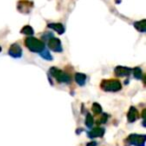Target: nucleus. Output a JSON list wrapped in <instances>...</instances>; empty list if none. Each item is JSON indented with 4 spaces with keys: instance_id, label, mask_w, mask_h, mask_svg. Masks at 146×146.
<instances>
[{
    "instance_id": "18",
    "label": "nucleus",
    "mask_w": 146,
    "mask_h": 146,
    "mask_svg": "<svg viewBox=\"0 0 146 146\" xmlns=\"http://www.w3.org/2000/svg\"><path fill=\"white\" fill-rule=\"evenodd\" d=\"M40 56L42 57V58L46 59V60H52V56H51L50 54H49V52L47 50H43L42 52H40Z\"/></svg>"
},
{
    "instance_id": "14",
    "label": "nucleus",
    "mask_w": 146,
    "mask_h": 146,
    "mask_svg": "<svg viewBox=\"0 0 146 146\" xmlns=\"http://www.w3.org/2000/svg\"><path fill=\"white\" fill-rule=\"evenodd\" d=\"M131 72H133V75H134V77H135L136 79H141V77H142L141 68H139V67H135V68L132 69Z\"/></svg>"
},
{
    "instance_id": "13",
    "label": "nucleus",
    "mask_w": 146,
    "mask_h": 146,
    "mask_svg": "<svg viewBox=\"0 0 146 146\" xmlns=\"http://www.w3.org/2000/svg\"><path fill=\"white\" fill-rule=\"evenodd\" d=\"M134 27H135L138 31H140V32H145V30H146V20H145V19H143V20L137 21V22L134 23Z\"/></svg>"
},
{
    "instance_id": "2",
    "label": "nucleus",
    "mask_w": 146,
    "mask_h": 146,
    "mask_svg": "<svg viewBox=\"0 0 146 146\" xmlns=\"http://www.w3.org/2000/svg\"><path fill=\"white\" fill-rule=\"evenodd\" d=\"M24 44L32 52L40 53L45 49L43 41L39 40L38 38H35V37H27L24 40Z\"/></svg>"
},
{
    "instance_id": "19",
    "label": "nucleus",
    "mask_w": 146,
    "mask_h": 146,
    "mask_svg": "<svg viewBox=\"0 0 146 146\" xmlns=\"http://www.w3.org/2000/svg\"><path fill=\"white\" fill-rule=\"evenodd\" d=\"M107 118H108V115L107 114H102L101 117L97 120V123L98 124H103V123H106L107 121Z\"/></svg>"
},
{
    "instance_id": "16",
    "label": "nucleus",
    "mask_w": 146,
    "mask_h": 146,
    "mask_svg": "<svg viewBox=\"0 0 146 146\" xmlns=\"http://www.w3.org/2000/svg\"><path fill=\"white\" fill-rule=\"evenodd\" d=\"M91 109H92V111H93V113L96 114V115L102 113V107L100 106V104H98V103H93Z\"/></svg>"
},
{
    "instance_id": "12",
    "label": "nucleus",
    "mask_w": 146,
    "mask_h": 146,
    "mask_svg": "<svg viewBox=\"0 0 146 146\" xmlns=\"http://www.w3.org/2000/svg\"><path fill=\"white\" fill-rule=\"evenodd\" d=\"M74 79H75L76 83H77L78 85H80V86L85 85V82H86V75H85V74H83V73H76V74H75V77H74Z\"/></svg>"
},
{
    "instance_id": "7",
    "label": "nucleus",
    "mask_w": 146,
    "mask_h": 146,
    "mask_svg": "<svg viewBox=\"0 0 146 146\" xmlns=\"http://www.w3.org/2000/svg\"><path fill=\"white\" fill-rule=\"evenodd\" d=\"M8 54L10 55L11 57L19 58V57H21V55H22V49H21V47L19 46V44L13 43V44L9 47Z\"/></svg>"
},
{
    "instance_id": "17",
    "label": "nucleus",
    "mask_w": 146,
    "mask_h": 146,
    "mask_svg": "<svg viewBox=\"0 0 146 146\" xmlns=\"http://www.w3.org/2000/svg\"><path fill=\"white\" fill-rule=\"evenodd\" d=\"M94 123V120H93V117H92L91 114L88 113L87 115H86V120H85V124L87 127H92V125H93Z\"/></svg>"
},
{
    "instance_id": "11",
    "label": "nucleus",
    "mask_w": 146,
    "mask_h": 146,
    "mask_svg": "<svg viewBox=\"0 0 146 146\" xmlns=\"http://www.w3.org/2000/svg\"><path fill=\"white\" fill-rule=\"evenodd\" d=\"M138 111H137V109H136L135 107H130V109H129V111H128V114H127V119H128V121L129 122H134V121H136V119L138 118Z\"/></svg>"
},
{
    "instance_id": "10",
    "label": "nucleus",
    "mask_w": 146,
    "mask_h": 146,
    "mask_svg": "<svg viewBox=\"0 0 146 146\" xmlns=\"http://www.w3.org/2000/svg\"><path fill=\"white\" fill-rule=\"evenodd\" d=\"M47 26H48V28L56 31L58 34H63V33H64V31H65L64 26H63L61 23H49Z\"/></svg>"
},
{
    "instance_id": "21",
    "label": "nucleus",
    "mask_w": 146,
    "mask_h": 146,
    "mask_svg": "<svg viewBox=\"0 0 146 146\" xmlns=\"http://www.w3.org/2000/svg\"><path fill=\"white\" fill-rule=\"evenodd\" d=\"M0 52H1V47H0Z\"/></svg>"
},
{
    "instance_id": "4",
    "label": "nucleus",
    "mask_w": 146,
    "mask_h": 146,
    "mask_svg": "<svg viewBox=\"0 0 146 146\" xmlns=\"http://www.w3.org/2000/svg\"><path fill=\"white\" fill-rule=\"evenodd\" d=\"M33 6H34L33 2H31L29 0H20L17 3V10L23 14H28L32 10Z\"/></svg>"
},
{
    "instance_id": "1",
    "label": "nucleus",
    "mask_w": 146,
    "mask_h": 146,
    "mask_svg": "<svg viewBox=\"0 0 146 146\" xmlns=\"http://www.w3.org/2000/svg\"><path fill=\"white\" fill-rule=\"evenodd\" d=\"M100 88L106 92H117L121 90L122 84L118 79H104L100 83Z\"/></svg>"
},
{
    "instance_id": "9",
    "label": "nucleus",
    "mask_w": 146,
    "mask_h": 146,
    "mask_svg": "<svg viewBox=\"0 0 146 146\" xmlns=\"http://www.w3.org/2000/svg\"><path fill=\"white\" fill-rule=\"evenodd\" d=\"M105 132V130L101 127H96L92 129L90 132H88V137L90 138H96V137H102Z\"/></svg>"
},
{
    "instance_id": "8",
    "label": "nucleus",
    "mask_w": 146,
    "mask_h": 146,
    "mask_svg": "<svg viewBox=\"0 0 146 146\" xmlns=\"http://www.w3.org/2000/svg\"><path fill=\"white\" fill-rule=\"evenodd\" d=\"M131 70L132 69L125 66H117L114 69V73L118 77H125V76H128L131 73Z\"/></svg>"
},
{
    "instance_id": "15",
    "label": "nucleus",
    "mask_w": 146,
    "mask_h": 146,
    "mask_svg": "<svg viewBox=\"0 0 146 146\" xmlns=\"http://www.w3.org/2000/svg\"><path fill=\"white\" fill-rule=\"evenodd\" d=\"M21 33H22V34H26V35H32L33 33H34V30H33V28L31 26L26 25V26H24L21 29Z\"/></svg>"
},
{
    "instance_id": "5",
    "label": "nucleus",
    "mask_w": 146,
    "mask_h": 146,
    "mask_svg": "<svg viewBox=\"0 0 146 146\" xmlns=\"http://www.w3.org/2000/svg\"><path fill=\"white\" fill-rule=\"evenodd\" d=\"M146 140L145 135H137V134H131L127 138V142L130 145L135 146H144Z\"/></svg>"
},
{
    "instance_id": "3",
    "label": "nucleus",
    "mask_w": 146,
    "mask_h": 146,
    "mask_svg": "<svg viewBox=\"0 0 146 146\" xmlns=\"http://www.w3.org/2000/svg\"><path fill=\"white\" fill-rule=\"evenodd\" d=\"M50 74L60 83H69L70 82V77L68 74H66L65 72H63L62 70L58 69L57 67H51L49 69Z\"/></svg>"
},
{
    "instance_id": "20",
    "label": "nucleus",
    "mask_w": 146,
    "mask_h": 146,
    "mask_svg": "<svg viewBox=\"0 0 146 146\" xmlns=\"http://www.w3.org/2000/svg\"><path fill=\"white\" fill-rule=\"evenodd\" d=\"M96 145H97V143H96L95 141L90 142V143H88V144H87V146H96Z\"/></svg>"
},
{
    "instance_id": "6",
    "label": "nucleus",
    "mask_w": 146,
    "mask_h": 146,
    "mask_svg": "<svg viewBox=\"0 0 146 146\" xmlns=\"http://www.w3.org/2000/svg\"><path fill=\"white\" fill-rule=\"evenodd\" d=\"M48 48L54 52H61L62 51V44L58 38L52 37L48 40Z\"/></svg>"
}]
</instances>
